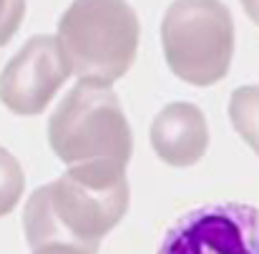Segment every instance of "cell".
<instances>
[{"label": "cell", "mask_w": 259, "mask_h": 254, "mask_svg": "<svg viewBox=\"0 0 259 254\" xmlns=\"http://www.w3.org/2000/svg\"><path fill=\"white\" fill-rule=\"evenodd\" d=\"M139 33V15L128 0H73L56 35L78 81L113 86L136 61Z\"/></svg>", "instance_id": "obj_1"}, {"label": "cell", "mask_w": 259, "mask_h": 254, "mask_svg": "<svg viewBox=\"0 0 259 254\" xmlns=\"http://www.w3.org/2000/svg\"><path fill=\"white\" fill-rule=\"evenodd\" d=\"M53 154L66 164H121L131 161L134 136L111 86L78 81L56 106L48 121Z\"/></svg>", "instance_id": "obj_2"}, {"label": "cell", "mask_w": 259, "mask_h": 254, "mask_svg": "<svg viewBox=\"0 0 259 254\" xmlns=\"http://www.w3.org/2000/svg\"><path fill=\"white\" fill-rule=\"evenodd\" d=\"M161 46L174 76L211 86L229 73L234 20L222 0H174L161 20Z\"/></svg>", "instance_id": "obj_3"}, {"label": "cell", "mask_w": 259, "mask_h": 254, "mask_svg": "<svg viewBox=\"0 0 259 254\" xmlns=\"http://www.w3.org/2000/svg\"><path fill=\"white\" fill-rule=\"evenodd\" d=\"M48 186L61 222L86 242H101L131 204L128 176L121 164H76Z\"/></svg>", "instance_id": "obj_4"}, {"label": "cell", "mask_w": 259, "mask_h": 254, "mask_svg": "<svg viewBox=\"0 0 259 254\" xmlns=\"http://www.w3.org/2000/svg\"><path fill=\"white\" fill-rule=\"evenodd\" d=\"M159 254H259V209L239 201L199 206L169 227Z\"/></svg>", "instance_id": "obj_5"}, {"label": "cell", "mask_w": 259, "mask_h": 254, "mask_svg": "<svg viewBox=\"0 0 259 254\" xmlns=\"http://www.w3.org/2000/svg\"><path fill=\"white\" fill-rule=\"evenodd\" d=\"M71 76L58 35H33L5 63L0 73V101L18 116H38Z\"/></svg>", "instance_id": "obj_6"}, {"label": "cell", "mask_w": 259, "mask_h": 254, "mask_svg": "<svg viewBox=\"0 0 259 254\" xmlns=\"http://www.w3.org/2000/svg\"><path fill=\"white\" fill-rule=\"evenodd\" d=\"M151 146L169 166H194L209 146V126L201 108L186 101L164 106L151 123Z\"/></svg>", "instance_id": "obj_7"}, {"label": "cell", "mask_w": 259, "mask_h": 254, "mask_svg": "<svg viewBox=\"0 0 259 254\" xmlns=\"http://www.w3.org/2000/svg\"><path fill=\"white\" fill-rule=\"evenodd\" d=\"M23 229H25V242L33 249L38 247H48V244H86V247H101V242H86L81 239L76 232H71L61 217L56 214L53 209V201H51V186H40L35 189L25 206H23Z\"/></svg>", "instance_id": "obj_8"}, {"label": "cell", "mask_w": 259, "mask_h": 254, "mask_svg": "<svg viewBox=\"0 0 259 254\" xmlns=\"http://www.w3.org/2000/svg\"><path fill=\"white\" fill-rule=\"evenodd\" d=\"M229 118L234 131L259 156V86H242L232 93Z\"/></svg>", "instance_id": "obj_9"}, {"label": "cell", "mask_w": 259, "mask_h": 254, "mask_svg": "<svg viewBox=\"0 0 259 254\" xmlns=\"http://www.w3.org/2000/svg\"><path fill=\"white\" fill-rule=\"evenodd\" d=\"M25 189V174L18 159L0 146V217L10 214Z\"/></svg>", "instance_id": "obj_10"}, {"label": "cell", "mask_w": 259, "mask_h": 254, "mask_svg": "<svg viewBox=\"0 0 259 254\" xmlns=\"http://www.w3.org/2000/svg\"><path fill=\"white\" fill-rule=\"evenodd\" d=\"M25 15V0H0V46H5L20 28Z\"/></svg>", "instance_id": "obj_11"}, {"label": "cell", "mask_w": 259, "mask_h": 254, "mask_svg": "<svg viewBox=\"0 0 259 254\" xmlns=\"http://www.w3.org/2000/svg\"><path fill=\"white\" fill-rule=\"evenodd\" d=\"M30 254H98V247H86V244H48V247H38Z\"/></svg>", "instance_id": "obj_12"}, {"label": "cell", "mask_w": 259, "mask_h": 254, "mask_svg": "<svg viewBox=\"0 0 259 254\" xmlns=\"http://www.w3.org/2000/svg\"><path fill=\"white\" fill-rule=\"evenodd\" d=\"M239 3H242L244 13H247V15L259 25V0H239Z\"/></svg>", "instance_id": "obj_13"}]
</instances>
